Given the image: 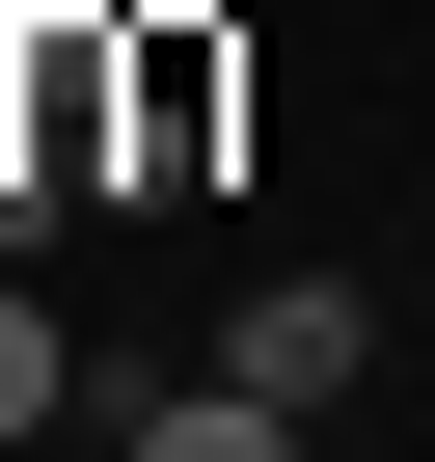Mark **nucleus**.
Instances as JSON below:
<instances>
[{"label": "nucleus", "instance_id": "obj_3", "mask_svg": "<svg viewBox=\"0 0 435 462\" xmlns=\"http://www.w3.org/2000/svg\"><path fill=\"white\" fill-rule=\"evenodd\" d=\"M82 408V354H55V300H0V435H55Z\"/></svg>", "mask_w": 435, "mask_h": 462}, {"label": "nucleus", "instance_id": "obj_1", "mask_svg": "<svg viewBox=\"0 0 435 462\" xmlns=\"http://www.w3.org/2000/svg\"><path fill=\"white\" fill-rule=\"evenodd\" d=\"M354 354H381V300H354V273H273L245 327H218V381H273V408H327Z\"/></svg>", "mask_w": 435, "mask_h": 462}, {"label": "nucleus", "instance_id": "obj_2", "mask_svg": "<svg viewBox=\"0 0 435 462\" xmlns=\"http://www.w3.org/2000/svg\"><path fill=\"white\" fill-rule=\"evenodd\" d=\"M136 462H300V408H273V381H163V408H136Z\"/></svg>", "mask_w": 435, "mask_h": 462}]
</instances>
